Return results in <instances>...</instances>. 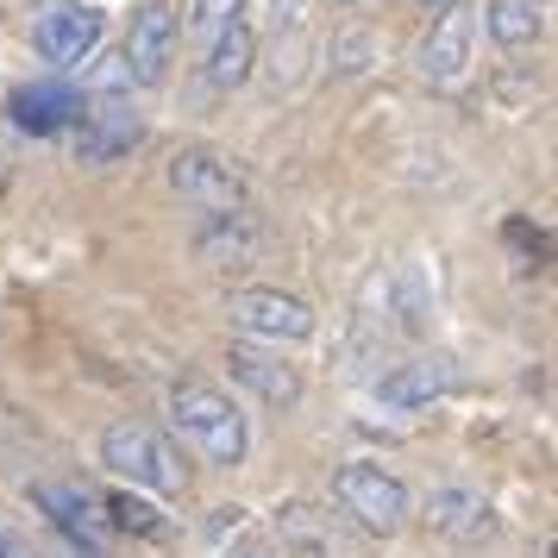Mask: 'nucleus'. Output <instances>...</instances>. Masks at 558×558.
<instances>
[{
	"label": "nucleus",
	"mask_w": 558,
	"mask_h": 558,
	"mask_svg": "<svg viewBox=\"0 0 558 558\" xmlns=\"http://www.w3.org/2000/svg\"><path fill=\"white\" fill-rule=\"evenodd\" d=\"M202 51H207V63H202L207 88L232 95V88H245V82H252V70H257V32L245 26V20H232L227 32H214V38H207Z\"/></svg>",
	"instance_id": "16"
},
{
	"label": "nucleus",
	"mask_w": 558,
	"mask_h": 558,
	"mask_svg": "<svg viewBox=\"0 0 558 558\" xmlns=\"http://www.w3.org/2000/svg\"><path fill=\"white\" fill-rule=\"evenodd\" d=\"M57 558H82V553H57Z\"/></svg>",
	"instance_id": "24"
},
{
	"label": "nucleus",
	"mask_w": 558,
	"mask_h": 558,
	"mask_svg": "<svg viewBox=\"0 0 558 558\" xmlns=\"http://www.w3.org/2000/svg\"><path fill=\"white\" fill-rule=\"evenodd\" d=\"M101 38H107L101 7L63 0V7H45V13H38V26H32V51L45 57L57 76H70V70H88V57L101 51Z\"/></svg>",
	"instance_id": "6"
},
{
	"label": "nucleus",
	"mask_w": 558,
	"mask_h": 558,
	"mask_svg": "<svg viewBox=\"0 0 558 558\" xmlns=\"http://www.w3.org/2000/svg\"><path fill=\"white\" fill-rule=\"evenodd\" d=\"M371 57H377V38H371V32H339V38H332V63H339L345 76L371 70Z\"/></svg>",
	"instance_id": "20"
},
{
	"label": "nucleus",
	"mask_w": 558,
	"mask_h": 558,
	"mask_svg": "<svg viewBox=\"0 0 558 558\" xmlns=\"http://www.w3.org/2000/svg\"><path fill=\"white\" fill-rule=\"evenodd\" d=\"M113 527H126V533H145V539H157L163 533V521H157V508L151 502H138V496H113Z\"/></svg>",
	"instance_id": "19"
},
{
	"label": "nucleus",
	"mask_w": 558,
	"mask_h": 558,
	"mask_svg": "<svg viewBox=\"0 0 558 558\" xmlns=\"http://www.w3.org/2000/svg\"><path fill=\"white\" fill-rule=\"evenodd\" d=\"M101 464L113 477H126L132 489H157V496H182V483H189L177 446L138 421H113L101 433Z\"/></svg>",
	"instance_id": "2"
},
{
	"label": "nucleus",
	"mask_w": 558,
	"mask_h": 558,
	"mask_svg": "<svg viewBox=\"0 0 558 558\" xmlns=\"http://www.w3.org/2000/svg\"><path fill=\"white\" fill-rule=\"evenodd\" d=\"M177 7L170 0H145L138 13H132L126 26V51H120V63H126V82H138V88H157V82L170 76V63H177Z\"/></svg>",
	"instance_id": "8"
},
{
	"label": "nucleus",
	"mask_w": 558,
	"mask_h": 558,
	"mask_svg": "<svg viewBox=\"0 0 558 558\" xmlns=\"http://www.w3.org/2000/svg\"><path fill=\"white\" fill-rule=\"evenodd\" d=\"M138 138H145V120H138V107L126 95H95V101H82V120H76V163H120V157L138 151Z\"/></svg>",
	"instance_id": "7"
},
{
	"label": "nucleus",
	"mask_w": 558,
	"mask_h": 558,
	"mask_svg": "<svg viewBox=\"0 0 558 558\" xmlns=\"http://www.w3.org/2000/svg\"><path fill=\"white\" fill-rule=\"evenodd\" d=\"M227 371H232V383L239 389H252L264 408H277V414H289V408H302V396H307V383H302V371L289 364L282 352H270V345H227Z\"/></svg>",
	"instance_id": "11"
},
{
	"label": "nucleus",
	"mask_w": 558,
	"mask_h": 558,
	"mask_svg": "<svg viewBox=\"0 0 558 558\" xmlns=\"http://www.w3.org/2000/svg\"><path fill=\"white\" fill-rule=\"evenodd\" d=\"M264 220H257L252 207H232V214H202V227H195V257H202L207 270H252L257 257H264Z\"/></svg>",
	"instance_id": "13"
},
{
	"label": "nucleus",
	"mask_w": 558,
	"mask_h": 558,
	"mask_svg": "<svg viewBox=\"0 0 558 558\" xmlns=\"http://www.w3.org/2000/svg\"><path fill=\"white\" fill-rule=\"evenodd\" d=\"M239 7H245V0H182V26L177 32H189L195 45H207L214 32H227L232 20H239Z\"/></svg>",
	"instance_id": "18"
},
{
	"label": "nucleus",
	"mask_w": 558,
	"mask_h": 558,
	"mask_svg": "<svg viewBox=\"0 0 558 558\" xmlns=\"http://www.w3.org/2000/svg\"><path fill=\"white\" fill-rule=\"evenodd\" d=\"M32 502L57 521V533L70 539V553L101 558L107 539H113V521H107V502H95L82 483H32Z\"/></svg>",
	"instance_id": "9"
},
{
	"label": "nucleus",
	"mask_w": 558,
	"mask_h": 558,
	"mask_svg": "<svg viewBox=\"0 0 558 558\" xmlns=\"http://www.w3.org/2000/svg\"><path fill=\"white\" fill-rule=\"evenodd\" d=\"M220 558H264V553H220Z\"/></svg>",
	"instance_id": "23"
},
{
	"label": "nucleus",
	"mask_w": 558,
	"mask_h": 558,
	"mask_svg": "<svg viewBox=\"0 0 558 558\" xmlns=\"http://www.w3.org/2000/svg\"><path fill=\"white\" fill-rule=\"evenodd\" d=\"M471 57H477V13L471 7H446L433 32L421 38V51H414V70L421 82L433 88H458V82L471 76Z\"/></svg>",
	"instance_id": "10"
},
{
	"label": "nucleus",
	"mask_w": 558,
	"mask_h": 558,
	"mask_svg": "<svg viewBox=\"0 0 558 558\" xmlns=\"http://www.w3.org/2000/svg\"><path fill=\"white\" fill-rule=\"evenodd\" d=\"M533 7H546V0H533Z\"/></svg>",
	"instance_id": "25"
},
{
	"label": "nucleus",
	"mask_w": 558,
	"mask_h": 558,
	"mask_svg": "<svg viewBox=\"0 0 558 558\" xmlns=\"http://www.w3.org/2000/svg\"><path fill=\"white\" fill-rule=\"evenodd\" d=\"M421 521H427L439 539H452V546H483V539H496V502L477 496V489H464V483H439L427 489V502H421Z\"/></svg>",
	"instance_id": "12"
},
{
	"label": "nucleus",
	"mask_w": 558,
	"mask_h": 558,
	"mask_svg": "<svg viewBox=\"0 0 558 558\" xmlns=\"http://www.w3.org/2000/svg\"><path fill=\"white\" fill-rule=\"evenodd\" d=\"M170 427H177L182 446L202 458V464H214V471L245 464V446H252L245 408L232 402L227 389H214V383H177V389H170Z\"/></svg>",
	"instance_id": "1"
},
{
	"label": "nucleus",
	"mask_w": 558,
	"mask_h": 558,
	"mask_svg": "<svg viewBox=\"0 0 558 558\" xmlns=\"http://www.w3.org/2000/svg\"><path fill=\"white\" fill-rule=\"evenodd\" d=\"M257 7H264V20H270V32H289V38H295V32L307 26V7H314V0H257Z\"/></svg>",
	"instance_id": "21"
},
{
	"label": "nucleus",
	"mask_w": 558,
	"mask_h": 558,
	"mask_svg": "<svg viewBox=\"0 0 558 558\" xmlns=\"http://www.w3.org/2000/svg\"><path fill=\"white\" fill-rule=\"evenodd\" d=\"M421 7H427V13H446V7H458V0H421Z\"/></svg>",
	"instance_id": "22"
},
{
	"label": "nucleus",
	"mask_w": 558,
	"mask_h": 558,
	"mask_svg": "<svg viewBox=\"0 0 558 558\" xmlns=\"http://www.w3.org/2000/svg\"><path fill=\"white\" fill-rule=\"evenodd\" d=\"M458 389V364L446 352H433V357H408V364H396V371H383L377 377V402L389 408H433V402H446Z\"/></svg>",
	"instance_id": "15"
},
{
	"label": "nucleus",
	"mask_w": 558,
	"mask_h": 558,
	"mask_svg": "<svg viewBox=\"0 0 558 558\" xmlns=\"http://www.w3.org/2000/svg\"><path fill=\"white\" fill-rule=\"evenodd\" d=\"M82 101L63 76H45V82H26V88H13V101H7V120L32 138H51V132H70L82 120Z\"/></svg>",
	"instance_id": "14"
},
{
	"label": "nucleus",
	"mask_w": 558,
	"mask_h": 558,
	"mask_svg": "<svg viewBox=\"0 0 558 558\" xmlns=\"http://www.w3.org/2000/svg\"><path fill=\"white\" fill-rule=\"evenodd\" d=\"M332 496H339V508L352 514L357 527H371V533H396L408 521V508H414L408 483L396 471H383V464H364V458L332 471Z\"/></svg>",
	"instance_id": "4"
},
{
	"label": "nucleus",
	"mask_w": 558,
	"mask_h": 558,
	"mask_svg": "<svg viewBox=\"0 0 558 558\" xmlns=\"http://www.w3.org/2000/svg\"><path fill=\"white\" fill-rule=\"evenodd\" d=\"M483 32L502 51H527V45H539V32H546V7H533V0H489L483 7Z\"/></svg>",
	"instance_id": "17"
},
{
	"label": "nucleus",
	"mask_w": 558,
	"mask_h": 558,
	"mask_svg": "<svg viewBox=\"0 0 558 558\" xmlns=\"http://www.w3.org/2000/svg\"><path fill=\"white\" fill-rule=\"evenodd\" d=\"M227 314H232V332L245 345H302L314 339V307L302 295H282V289H232L227 295Z\"/></svg>",
	"instance_id": "3"
},
{
	"label": "nucleus",
	"mask_w": 558,
	"mask_h": 558,
	"mask_svg": "<svg viewBox=\"0 0 558 558\" xmlns=\"http://www.w3.org/2000/svg\"><path fill=\"white\" fill-rule=\"evenodd\" d=\"M170 189H177L189 207H202V214L252 207V177H245L232 157L207 151V145H189V151L170 157Z\"/></svg>",
	"instance_id": "5"
}]
</instances>
